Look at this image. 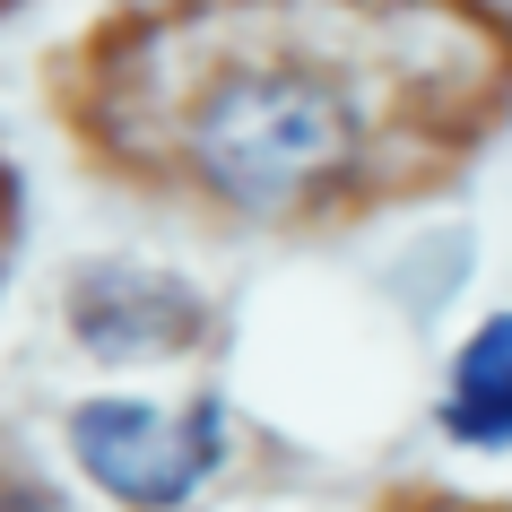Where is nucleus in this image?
I'll list each match as a JSON object with an SVG mask.
<instances>
[{
	"mask_svg": "<svg viewBox=\"0 0 512 512\" xmlns=\"http://www.w3.org/2000/svg\"><path fill=\"white\" fill-rule=\"evenodd\" d=\"M70 452L113 504L131 512H174L191 504L209 469L226 460V400H183V408H148V400H87L70 417Z\"/></svg>",
	"mask_w": 512,
	"mask_h": 512,
	"instance_id": "2",
	"label": "nucleus"
},
{
	"mask_svg": "<svg viewBox=\"0 0 512 512\" xmlns=\"http://www.w3.org/2000/svg\"><path fill=\"white\" fill-rule=\"evenodd\" d=\"M70 322H79V348H96V356H165L200 330V304H191V287H174L157 270L96 261L70 287Z\"/></svg>",
	"mask_w": 512,
	"mask_h": 512,
	"instance_id": "3",
	"label": "nucleus"
},
{
	"mask_svg": "<svg viewBox=\"0 0 512 512\" xmlns=\"http://www.w3.org/2000/svg\"><path fill=\"white\" fill-rule=\"evenodd\" d=\"M348 148L356 122L339 105V87H322L313 70H243L191 122L200 174L243 209H278V200L330 183L348 165Z\"/></svg>",
	"mask_w": 512,
	"mask_h": 512,
	"instance_id": "1",
	"label": "nucleus"
},
{
	"mask_svg": "<svg viewBox=\"0 0 512 512\" xmlns=\"http://www.w3.org/2000/svg\"><path fill=\"white\" fill-rule=\"evenodd\" d=\"M443 426L460 443H486V452H504L512 443V313L504 322H486L452 365V400H443Z\"/></svg>",
	"mask_w": 512,
	"mask_h": 512,
	"instance_id": "4",
	"label": "nucleus"
}]
</instances>
